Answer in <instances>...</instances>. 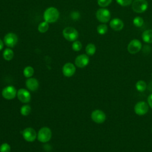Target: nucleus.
Here are the masks:
<instances>
[{"label": "nucleus", "mask_w": 152, "mask_h": 152, "mask_svg": "<svg viewBox=\"0 0 152 152\" xmlns=\"http://www.w3.org/2000/svg\"><path fill=\"white\" fill-rule=\"evenodd\" d=\"M59 17V12L57 8L55 7L48 8L43 13V18L45 21L48 23L56 22Z\"/></svg>", "instance_id": "f257e3e1"}, {"label": "nucleus", "mask_w": 152, "mask_h": 152, "mask_svg": "<svg viewBox=\"0 0 152 152\" xmlns=\"http://www.w3.org/2000/svg\"><path fill=\"white\" fill-rule=\"evenodd\" d=\"M132 9L136 13L145 12L148 7V3L146 0H134L132 1Z\"/></svg>", "instance_id": "f03ea898"}, {"label": "nucleus", "mask_w": 152, "mask_h": 152, "mask_svg": "<svg viewBox=\"0 0 152 152\" xmlns=\"http://www.w3.org/2000/svg\"><path fill=\"white\" fill-rule=\"evenodd\" d=\"M96 17L97 20L102 23H106L110 20L111 14L109 10L106 8H102L96 11Z\"/></svg>", "instance_id": "7ed1b4c3"}, {"label": "nucleus", "mask_w": 152, "mask_h": 152, "mask_svg": "<svg viewBox=\"0 0 152 152\" xmlns=\"http://www.w3.org/2000/svg\"><path fill=\"white\" fill-rule=\"evenodd\" d=\"M62 34L64 37L69 42L75 41L78 37L77 30L72 27L65 28L62 31Z\"/></svg>", "instance_id": "20e7f679"}, {"label": "nucleus", "mask_w": 152, "mask_h": 152, "mask_svg": "<svg viewBox=\"0 0 152 152\" xmlns=\"http://www.w3.org/2000/svg\"><path fill=\"white\" fill-rule=\"evenodd\" d=\"M37 137L40 142H47L52 137V131L48 127H43L39 129Z\"/></svg>", "instance_id": "39448f33"}, {"label": "nucleus", "mask_w": 152, "mask_h": 152, "mask_svg": "<svg viewBox=\"0 0 152 152\" xmlns=\"http://www.w3.org/2000/svg\"><path fill=\"white\" fill-rule=\"evenodd\" d=\"M134 109L135 113L137 115L142 116L148 112L149 106L147 102L144 101H140L135 104Z\"/></svg>", "instance_id": "423d86ee"}, {"label": "nucleus", "mask_w": 152, "mask_h": 152, "mask_svg": "<svg viewBox=\"0 0 152 152\" xmlns=\"http://www.w3.org/2000/svg\"><path fill=\"white\" fill-rule=\"evenodd\" d=\"M142 48L141 42L136 39L129 42L127 46V50L131 54H136L139 52Z\"/></svg>", "instance_id": "0eeeda50"}, {"label": "nucleus", "mask_w": 152, "mask_h": 152, "mask_svg": "<svg viewBox=\"0 0 152 152\" xmlns=\"http://www.w3.org/2000/svg\"><path fill=\"white\" fill-rule=\"evenodd\" d=\"M17 90L12 86H6L2 91V97L7 100H11L14 99L17 96Z\"/></svg>", "instance_id": "6e6552de"}, {"label": "nucleus", "mask_w": 152, "mask_h": 152, "mask_svg": "<svg viewBox=\"0 0 152 152\" xmlns=\"http://www.w3.org/2000/svg\"><path fill=\"white\" fill-rule=\"evenodd\" d=\"M91 118L94 122L97 124H102L105 121L106 116L105 113L102 110L96 109L91 112Z\"/></svg>", "instance_id": "1a4fd4ad"}, {"label": "nucleus", "mask_w": 152, "mask_h": 152, "mask_svg": "<svg viewBox=\"0 0 152 152\" xmlns=\"http://www.w3.org/2000/svg\"><path fill=\"white\" fill-rule=\"evenodd\" d=\"M18 42V37L14 33H8L4 37V42L8 48L14 47Z\"/></svg>", "instance_id": "9d476101"}, {"label": "nucleus", "mask_w": 152, "mask_h": 152, "mask_svg": "<svg viewBox=\"0 0 152 152\" xmlns=\"http://www.w3.org/2000/svg\"><path fill=\"white\" fill-rule=\"evenodd\" d=\"M22 135L24 139L28 142L34 141L37 137V134L36 131L33 128L30 127L25 128L23 131Z\"/></svg>", "instance_id": "9b49d317"}, {"label": "nucleus", "mask_w": 152, "mask_h": 152, "mask_svg": "<svg viewBox=\"0 0 152 152\" xmlns=\"http://www.w3.org/2000/svg\"><path fill=\"white\" fill-rule=\"evenodd\" d=\"M18 100L24 103H28L31 100V94L30 92L24 88H20L18 90L17 94Z\"/></svg>", "instance_id": "f8f14e48"}, {"label": "nucleus", "mask_w": 152, "mask_h": 152, "mask_svg": "<svg viewBox=\"0 0 152 152\" xmlns=\"http://www.w3.org/2000/svg\"><path fill=\"white\" fill-rule=\"evenodd\" d=\"M89 58L87 55L81 54L77 56L75 59V65L80 68L86 66L89 63Z\"/></svg>", "instance_id": "ddd939ff"}, {"label": "nucleus", "mask_w": 152, "mask_h": 152, "mask_svg": "<svg viewBox=\"0 0 152 152\" xmlns=\"http://www.w3.org/2000/svg\"><path fill=\"white\" fill-rule=\"evenodd\" d=\"M75 65L71 63H66L62 67V73L63 74L67 77H70L72 76L75 72Z\"/></svg>", "instance_id": "4468645a"}, {"label": "nucleus", "mask_w": 152, "mask_h": 152, "mask_svg": "<svg viewBox=\"0 0 152 152\" xmlns=\"http://www.w3.org/2000/svg\"><path fill=\"white\" fill-rule=\"evenodd\" d=\"M110 28L115 31H121L124 27V24L122 20L119 18H114L109 22Z\"/></svg>", "instance_id": "2eb2a0df"}, {"label": "nucleus", "mask_w": 152, "mask_h": 152, "mask_svg": "<svg viewBox=\"0 0 152 152\" xmlns=\"http://www.w3.org/2000/svg\"><path fill=\"white\" fill-rule=\"evenodd\" d=\"M26 86L29 90L34 91L38 89L39 84L37 79L30 77L28 78L26 81Z\"/></svg>", "instance_id": "dca6fc26"}, {"label": "nucleus", "mask_w": 152, "mask_h": 152, "mask_svg": "<svg viewBox=\"0 0 152 152\" xmlns=\"http://www.w3.org/2000/svg\"><path fill=\"white\" fill-rule=\"evenodd\" d=\"M142 40L147 43H152V29H147L142 33Z\"/></svg>", "instance_id": "f3484780"}, {"label": "nucleus", "mask_w": 152, "mask_h": 152, "mask_svg": "<svg viewBox=\"0 0 152 152\" xmlns=\"http://www.w3.org/2000/svg\"><path fill=\"white\" fill-rule=\"evenodd\" d=\"M3 58L6 61H11L14 57V52L10 48H6L3 52Z\"/></svg>", "instance_id": "a211bd4d"}, {"label": "nucleus", "mask_w": 152, "mask_h": 152, "mask_svg": "<svg viewBox=\"0 0 152 152\" xmlns=\"http://www.w3.org/2000/svg\"><path fill=\"white\" fill-rule=\"evenodd\" d=\"M147 83L144 80H139L135 84V88L139 92H143L147 88Z\"/></svg>", "instance_id": "6ab92c4d"}, {"label": "nucleus", "mask_w": 152, "mask_h": 152, "mask_svg": "<svg viewBox=\"0 0 152 152\" xmlns=\"http://www.w3.org/2000/svg\"><path fill=\"white\" fill-rule=\"evenodd\" d=\"M96 51V46L93 43H88L86 47V52L87 55L92 56Z\"/></svg>", "instance_id": "aec40b11"}, {"label": "nucleus", "mask_w": 152, "mask_h": 152, "mask_svg": "<svg viewBox=\"0 0 152 152\" xmlns=\"http://www.w3.org/2000/svg\"><path fill=\"white\" fill-rule=\"evenodd\" d=\"M49 27V23L46 21H43L42 23H40L39 26H38V30L40 33H44L45 32H46Z\"/></svg>", "instance_id": "412c9836"}, {"label": "nucleus", "mask_w": 152, "mask_h": 152, "mask_svg": "<svg viewBox=\"0 0 152 152\" xmlns=\"http://www.w3.org/2000/svg\"><path fill=\"white\" fill-rule=\"evenodd\" d=\"M107 30H108L107 26L104 23L99 24L97 27V31L100 35L105 34L107 33Z\"/></svg>", "instance_id": "4be33fe9"}, {"label": "nucleus", "mask_w": 152, "mask_h": 152, "mask_svg": "<svg viewBox=\"0 0 152 152\" xmlns=\"http://www.w3.org/2000/svg\"><path fill=\"white\" fill-rule=\"evenodd\" d=\"M33 74H34V69L32 66H27L23 70V74L24 77L26 78L31 77Z\"/></svg>", "instance_id": "5701e85b"}, {"label": "nucleus", "mask_w": 152, "mask_h": 152, "mask_svg": "<svg viewBox=\"0 0 152 152\" xmlns=\"http://www.w3.org/2000/svg\"><path fill=\"white\" fill-rule=\"evenodd\" d=\"M133 24L137 27H141L144 24V20L140 16L135 17L132 20Z\"/></svg>", "instance_id": "b1692460"}, {"label": "nucleus", "mask_w": 152, "mask_h": 152, "mask_svg": "<svg viewBox=\"0 0 152 152\" xmlns=\"http://www.w3.org/2000/svg\"><path fill=\"white\" fill-rule=\"evenodd\" d=\"M31 112V107L28 104L23 105L20 109V113L23 116H27Z\"/></svg>", "instance_id": "393cba45"}, {"label": "nucleus", "mask_w": 152, "mask_h": 152, "mask_svg": "<svg viewBox=\"0 0 152 152\" xmlns=\"http://www.w3.org/2000/svg\"><path fill=\"white\" fill-rule=\"evenodd\" d=\"M112 2V0H97L98 5L104 8L109 5Z\"/></svg>", "instance_id": "a878e982"}, {"label": "nucleus", "mask_w": 152, "mask_h": 152, "mask_svg": "<svg viewBox=\"0 0 152 152\" xmlns=\"http://www.w3.org/2000/svg\"><path fill=\"white\" fill-rule=\"evenodd\" d=\"M82 48V44L80 41H74L72 45V49L74 51H80Z\"/></svg>", "instance_id": "bb28decb"}, {"label": "nucleus", "mask_w": 152, "mask_h": 152, "mask_svg": "<svg viewBox=\"0 0 152 152\" xmlns=\"http://www.w3.org/2000/svg\"><path fill=\"white\" fill-rule=\"evenodd\" d=\"M11 147L8 143H3L0 146V152H10Z\"/></svg>", "instance_id": "cd10ccee"}, {"label": "nucleus", "mask_w": 152, "mask_h": 152, "mask_svg": "<svg viewBox=\"0 0 152 152\" xmlns=\"http://www.w3.org/2000/svg\"><path fill=\"white\" fill-rule=\"evenodd\" d=\"M116 1L122 7H127L132 2V0H116Z\"/></svg>", "instance_id": "c85d7f7f"}, {"label": "nucleus", "mask_w": 152, "mask_h": 152, "mask_svg": "<svg viewBox=\"0 0 152 152\" xmlns=\"http://www.w3.org/2000/svg\"><path fill=\"white\" fill-rule=\"evenodd\" d=\"M147 103L149 107L152 109V93H151L147 97Z\"/></svg>", "instance_id": "c756f323"}, {"label": "nucleus", "mask_w": 152, "mask_h": 152, "mask_svg": "<svg viewBox=\"0 0 152 152\" xmlns=\"http://www.w3.org/2000/svg\"><path fill=\"white\" fill-rule=\"evenodd\" d=\"M3 47H4V43H3L2 40L0 39V50L2 49Z\"/></svg>", "instance_id": "7c9ffc66"}, {"label": "nucleus", "mask_w": 152, "mask_h": 152, "mask_svg": "<svg viewBox=\"0 0 152 152\" xmlns=\"http://www.w3.org/2000/svg\"><path fill=\"white\" fill-rule=\"evenodd\" d=\"M151 132H152V128H151Z\"/></svg>", "instance_id": "2f4dec72"}, {"label": "nucleus", "mask_w": 152, "mask_h": 152, "mask_svg": "<svg viewBox=\"0 0 152 152\" xmlns=\"http://www.w3.org/2000/svg\"><path fill=\"white\" fill-rule=\"evenodd\" d=\"M151 77H152V73H151Z\"/></svg>", "instance_id": "473e14b6"}]
</instances>
